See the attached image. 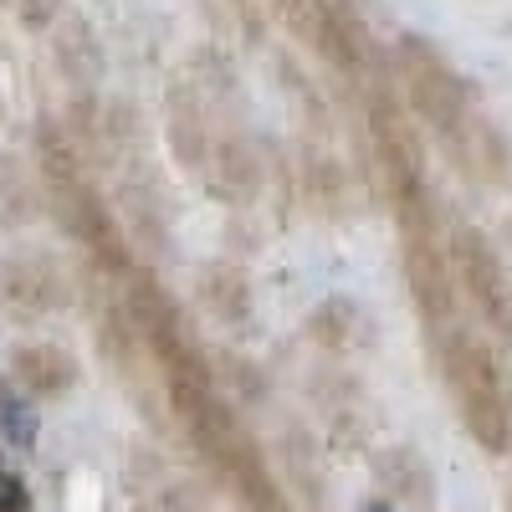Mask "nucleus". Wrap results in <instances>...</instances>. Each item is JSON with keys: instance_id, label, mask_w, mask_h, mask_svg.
<instances>
[{"instance_id": "f257e3e1", "label": "nucleus", "mask_w": 512, "mask_h": 512, "mask_svg": "<svg viewBox=\"0 0 512 512\" xmlns=\"http://www.w3.org/2000/svg\"><path fill=\"white\" fill-rule=\"evenodd\" d=\"M446 374H451V390L461 400V415L472 425V436L487 451H507L512 415H507V400H502V379H497L492 354L482 344H472V338H456L446 349Z\"/></svg>"}, {"instance_id": "f03ea898", "label": "nucleus", "mask_w": 512, "mask_h": 512, "mask_svg": "<svg viewBox=\"0 0 512 512\" xmlns=\"http://www.w3.org/2000/svg\"><path fill=\"white\" fill-rule=\"evenodd\" d=\"M456 267H461V282L472 292V303L482 308V318L502 333H512V297H507V277H502V262L492 256V246L472 231L456 236Z\"/></svg>"}, {"instance_id": "7ed1b4c3", "label": "nucleus", "mask_w": 512, "mask_h": 512, "mask_svg": "<svg viewBox=\"0 0 512 512\" xmlns=\"http://www.w3.org/2000/svg\"><path fill=\"white\" fill-rule=\"evenodd\" d=\"M405 57H410V93H415L420 113L431 118V123H441V128H456V118L466 108V93H461L456 72L431 47H420V41H410Z\"/></svg>"}, {"instance_id": "20e7f679", "label": "nucleus", "mask_w": 512, "mask_h": 512, "mask_svg": "<svg viewBox=\"0 0 512 512\" xmlns=\"http://www.w3.org/2000/svg\"><path fill=\"white\" fill-rule=\"evenodd\" d=\"M0 425H6L11 446H31V436H36V415H31V410H26L16 395L0 400Z\"/></svg>"}, {"instance_id": "39448f33", "label": "nucleus", "mask_w": 512, "mask_h": 512, "mask_svg": "<svg viewBox=\"0 0 512 512\" xmlns=\"http://www.w3.org/2000/svg\"><path fill=\"white\" fill-rule=\"evenodd\" d=\"M364 512H390V502H369Z\"/></svg>"}]
</instances>
